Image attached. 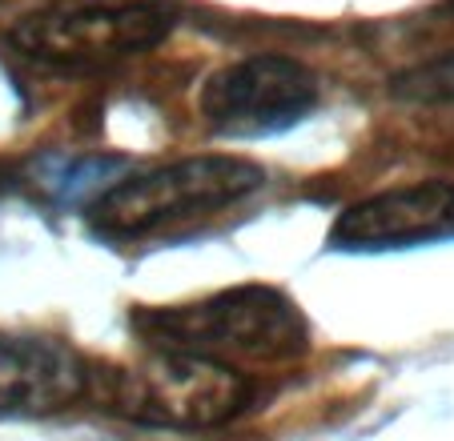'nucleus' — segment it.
<instances>
[{
	"label": "nucleus",
	"mask_w": 454,
	"mask_h": 441,
	"mask_svg": "<svg viewBox=\"0 0 454 441\" xmlns=\"http://www.w3.org/2000/svg\"><path fill=\"white\" fill-rule=\"evenodd\" d=\"M133 325L153 349H181L225 365H278L309 349L306 317L274 285H233L198 306L145 309Z\"/></svg>",
	"instance_id": "nucleus-1"
},
{
	"label": "nucleus",
	"mask_w": 454,
	"mask_h": 441,
	"mask_svg": "<svg viewBox=\"0 0 454 441\" xmlns=\"http://www.w3.org/2000/svg\"><path fill=\"white\" fill-rule=\"evenodd\" d=\"M97 398L125 422L198 433L246 414L254 401V377L214 357L153 349L137 365L113 369Z\"/></svg>",
	"instance_id": "nucleus-2"
},
{
	"label": "nucleus",
	"mask_w": 454,
	"mask_h": 441,
	"mask_svg": "<svg viewBox=\"0 0 454 441\" xmlns=\"http://www.w3.org/2000/svg\"><path fill=\"white\" fill-rule=\"evenodd\" d=\"M266 185V169L246 157H181L149 173H133L109 185L89 209L101 237L141 241L177 220L230 209Z\"/></svg>",
	"instance_id": "nucleus-3"
},
{
	"label": "nucleus",
	"mask_w": 454,
	"mask_h": 441,
	"mask_svg": "<svg viewBox=\"0 0 454 441\" xmlns=\"http://www.w3.org/2000/svg\"><path fill=\"white\" fill-rule=\"evenodd\" d=\"M169 28L165 0H52L12 25V44L57 68H101L153 49Z\"/></svg>",
	"instance_id": "nucleus-4"
},
{
	"label": "nucleus",
	"mask_w": 454,
	"mask_h": 441,
	"mask_svg": "<svg viewBox=\"0 0 454 441\" xmlns=\"http://www.w3.org/2000/svg\"><path fill=\"white\" fill-rule=\"evenodd\" d=\"M322 101V85L294 57H246L238 65L217 68L201 89V117L214 133L246 141L274 136L301 125Z\"/></svg>",
	"instance_id": "nucleus-5"
},
{
	"label": "nucleus",
	"mask_w": 454,
	"mask_h": 441,
	"mask_svg": "<svg viewBox=\"0 0 454 441\" xmlns=\"http://www.w3.org/2000/svg\"><path fill=\"white\" fill-rule=\"evenodd\" d=\"M454 237V185L414 181L350 205L334 220L338 249H406Z\"/></svg>",
	"instance_id": "nucleus-6"
},
{
	"label": "nucleus",
	"mask_w": 454,
	"mask_h": 441,
	"mask_svg": "<svg viewBox=\"0 0 454 441\" xmlns=\"http://www.w3.org/2000/svg\"><path fill=\"white\" fill-rule=\"evenodd\" d=\"M93 393V369L57 337L0 333V417H49Z\"/></svg>",
	"instance_id": "nucleus-7"
},
{
	"label": "nucleus",
	"mask_w": 454,
	"mask_h": 441,
	"mask_svg": "<svg viewBox=\"0 0 454 441\" xmlns=\"http://www.w3.org/2000/svg\"><path fill=\"white\" fill-rule=\"evenodd\" d=\"M125 169L121 157H44L41 161V185L57 201H81V197L109 189L113 173Z\"/></svg>",
	"instance_id": "nucleus-8"
},
{
	"label": "nucleus",
	"mask_w": 454,
	"mask_h": 441,
	"mask_svg": "<svg viewBox=\"0 0 454 441\" xmlns=\"http://www.w3.org/2000/svg\"><path fill=\"white\" fill-rule=\"evenodd\" d=\"M390 93L411 104H454V49L403 68L390 81Z\"/></svg>",
	"instance_id": "nucleus-9"
}]
</instances>
